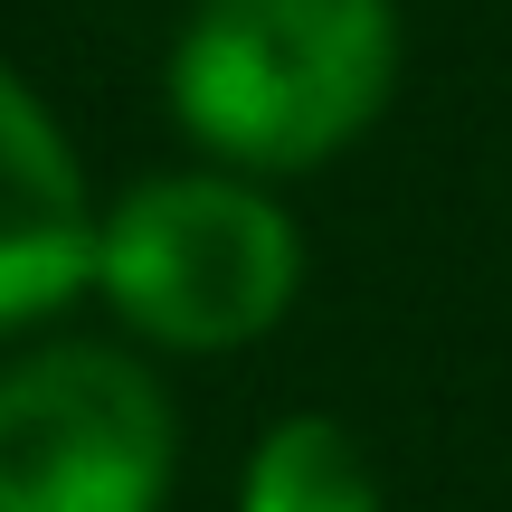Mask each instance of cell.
Returning <instances> with one entry per match:
<instances>
[{
  "instance_id": "cell-1",
  "label": "cell",
  "mask_w": 512,
  "mask_h": 512,
  "mask_svg": "<svg viewBox=\"0 0 512 512\" xmlns=\"http://www.w3.org/2000/svg\"><path fill=\"white\" fill-rule=\"evenodd\" d=\"M399 67V0H190L162 86L219 171L285 181L361 143L399 95Z\"/></svg>"
},
{
  "instance_id": "cell-2",
  "label": "cell",
  "mask_w": 512,
  "mask_h": 512,
  "mask_svg": "<svg viewBox=\"0 0 512 512\" xmlns=\"http://www.w3.org/2000/svg\"><path fill=\"white\" fill-rule=\"evenodd\" d=\"M95 294L162 351H247L304 294V228L247 171H143L95 219Z\"/></svg>"
},
{
  "instance_id": "cell-3",
  "label": "cell",
  "mask_w": 512,
  "mask_h": 512,
  "mask_svg": "<svg viewBox=\"0 0 512 512\" xmlns=\"http://www.w3.org/2000/svg\"><path fill=\"white\" fill-rule=\"evenodd\" d=\"M181 475L171 389L114 342L0 370V512H162Z\"/></svg>"
},
{
  "instance_id": "cell-4",
  "label": "cell",
  "mask_w": 512,
  "mask_h": 512,
  "mask_svg": "<svg viewBox=\"0 0 512 512\" xmlns=\"http://www.w3.org/2000/svg\"><path fill=\"white\" fill-rule=\"evenodd\" d=\"M95 190L67 124L0 57V332H29L95 285Z\"/></svg>"
},
{
  "instance_id": "cell-5",
  "label": "cell",
  "mask_w": 512,
  "mask_h": 512,
  "mask_svg": "<svg viewBox=\"0 0 512 512\" xmlns=\"http://www.w3.org/2000/svg\"><path fill=\"white\" fill-rule=\"evenodd\" d=\"M238 512H380V475H370L361 437L323 408H294L256 437L247 475H238Z\"/></svg>"
}]
</instances>
